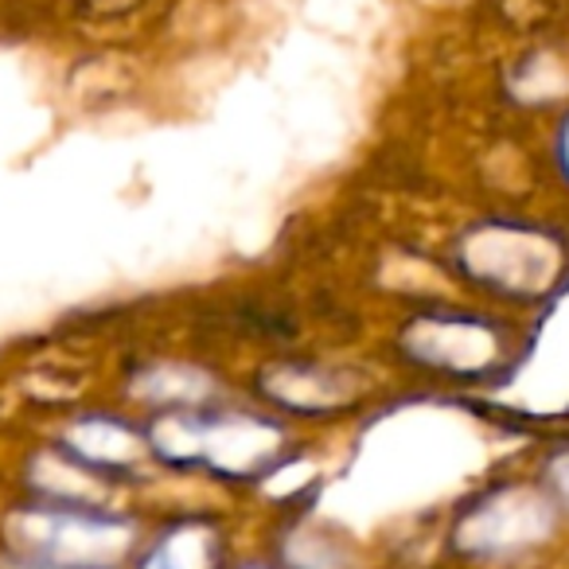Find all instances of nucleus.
Instances as JSON below:
<instances>
[{
	"label": "nucleus",
	"instance_id": "obj_1",
	"mask_svg": "<svg viewBox=\"0 0 569 569\" xmlns=\"http://www.w3.org/2000/svg\"><path fill=\"white\" fill-rule=\"evenodd\" d=\"M211 566V553H207V538L180 530V535L164 538L157 553H149L144 569H207Z\"/></svg>",
	"mask_w": 569,
	"mask_h": 569
},
{
	"label": "nucleus",
	"instance_id": "obj_2",
	"mask_svg": "<svg viewBox=\"0 0 569 569\" xmlns=\"http://www.w3.org/2000/svg\"><path fill=\"white\" fill-rule=\"evenodd\" d=\"M553 483H558L561 496H566V503H569V457H561L558 465H553Z\"/></svg>",
	"mask_w": 569,
	"mask_h": 569
},
{
	"label": "nucleus",
	"instance_id": "obj_3",
	"mask_svg": "<svg viewBox=\"0 0 569 569\" xmlns=\"http://www.w3.org/2000/svg\"><path fill=\"white\" fill-rule=\"evenodd\" d=\"M561 152H566V168H569V129H566V141H561Z\"/></svg>",
	"mask_w": 569,
	"mask_h": 569
}]
</instances>
